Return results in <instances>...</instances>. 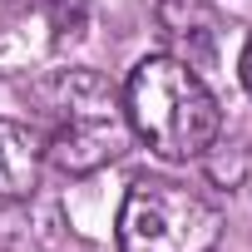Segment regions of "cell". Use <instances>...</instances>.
Segmentation results:
<instances>
[{"label": "cell", "instance_id": "6da1fadb", "mask_svg": "<svg viewBox=\"0 0 252 252\" xmlns=\"http://www.w3.org/2000/svg\"><path fill=\"white\" fill-rule=\"evenodd\" d=\"M124 114H129V129L158 158H173V163L203 158L222 129V109L213 89L178 55H149L129 69Z\"/></svg>", "mask_w": 252, "mask_h": 252}, {"label": "cell", "instance_id": "7a4b0ae2", "mask_svg": "<svg viewBox=\"0 0 252 252\" xmlns=\"http://www.w3.org/2000/svg\"><path fill=\"white\" fill-rule=\"evenodd\" d=\"M40 124H45V158L69 173H99L104 163H114L124 149H129V114H124V99L114 94V84L94 69H55L40 89Z\"/></svg>", "mask_w": 252, "mask_h": 252}, {"label": "cell", "instance_id": "3957f363", "mask_svg": "<svg viewBox=\"0 0 252 252\" xmlns=\"http://www.w3.org/2000/svg\"><path fill=\"white\" fill-rule=\"evenodd\" d=\"M222 237V213L168 178H139L119 208L124 252H213Z\"/></svg>", "mask_w": 252, "mask_h": 252}, {"label": "cell", "instance_id": "277c9868", "mask_svg": "<svg viewBox=\"0 0 252 252\" xmlns=\"http://www.w3.org/2000/svg\"><path fill=\"white\" fill-rule=\"evenodd\" d=\"M158 35L183 64H203L218 50V10L208 0H158Z\"/></svg>", "mask_w": 252, "mask_h": 252}, {"label": "cell", "instance_id": "5b68a950", "mask_svg": "<svg viewBox=\"0 0 252 252\" xmlns=\"http://www.w3.org/2000/svg\"><path fill=\"white\" fill-rule=\"evenodd\" d=\"M40 163H45V144L40 129L15 119H0V198L20 203L40 188Z\"/></svg>", "mask_w": 252, "mask_h": 252}, {"label": "cell", "instance_id": "8992f818", "mask_svg": "<svg viewBox=\"0 0 252 252\" xmlns=\"http://www.w3.org/2000/svg\"><path fill=\"white\" fill-rule=\"evenodd\" d=\"M237 74H242V84H247V94H252V35H247V45H242V60H237Z\"/></svg>", "mask_w": 252, "mask_h": 252}, {"label": "cell", "instance_id": "52a82bcc", "mask_svg": "<svg viewBox=\"0 0 252 252\" xmlns=\"http://www.w3.org/2000/svg\"><path fill=\"white\" fill-rule=\"evenodd\" d=\"M15 5H20V0H0V20H5V15H10Z\"/></svg>", "mask_w": 252, "mask_h": 252}]
</instances>
